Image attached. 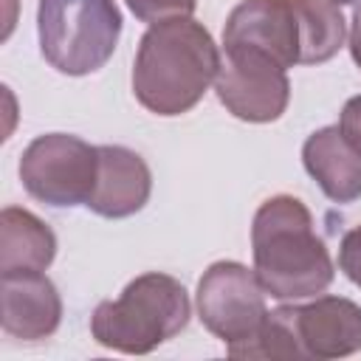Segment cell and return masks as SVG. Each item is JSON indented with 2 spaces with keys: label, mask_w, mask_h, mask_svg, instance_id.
Returning <instances> with one entry per match:
<instances>
[{
  "label": "cell",
  "mask_w": 361,
  "mask_h": 361,
  "mask_svg": "<svg viewBox=\"0 0 361 361\" xmlns=\"http://www.w3.org/2000/svg\"><path fill=\"white\" fill-rule=\"evenodd\" d=\"M192 316L186 288L169 274L135 276L118 299L99 302L90 316V333L102 347L144 355L178 336Z\"/></svg>",
  "instance_id": "cell-3"
},
{
  "label": "cell",
  "mask_w": 361,
  "mask_h": 361,
  "mask_svg": "<svg viewBox=\"0 0 361 361\" xmlns=\"http://www.w3.org/2000/svg\"><path fill=\"white\" fill-rule=\"evenodd\" d=\"M3 330L20 341H42L62 322V299L42 271H6L0 276Z\"/></svg>",
  "instance_id": "cell-9"
},
{
  "label": "cell",
  "mask_w": 361,
  "mask_h": 361,
  "mask_svg": "<svg viewBox=\"0 0 361 361\" xmlns=\"http://www.w3.org/2000/svg\"><path fill=\"white\" fill-rule=\"evenodd\" d=\"M37 37L54 71L87 76L113 56L121 37V11L116 0H39Z\"/></svg>",
  "instance_id": "cell-4"
},
{
  "label": "cell",
  "mask_w": 361,
  "mask_h": 361,
  "mask_svg": "<svg viewBox=\"0 0 361 361\" xmlns=\"http://www.w3.org/2000/svg\"><path fill=\"white\" fill-rule=\"evenodd\" d=\"M220 51L192 17L164 20L147 28L133 62V93L155 116H180L192 110L217 79Z\"/></svg>",
  "instance_id": "cell-1"
},
{
  "label": "cell",
  "mask_w": 361,
  "mask_h": 361,
  "mask_svg": "<svg viewBox=\"0 0 361 361\" xmlns=\"http://www.w3.org/2000/svg\"><path fill=\"white\" fill-rule=\"evenodd\" d=\"M99 178V147L79 135H37L20 158L23 189L54 209L87 206Z\"/></svg>",
  "instance_id": "cell-5"
},
{
  "label": "cell",
  "mask_w": 361,
  "mask_h": 361,
  "mask_svg": "<svg viewBox=\"0 0 361 361\" xmlns=\"http://www.w3.org/2000/svg\"><path fill=\"white\" fill-rule=\"evenodd\" d=\"M299 25V65H322L347 39V20L333 0H290Z\"/></svg>",
  "instance_id": "cell-14"
},
{
  "label": "cell",
  "mask_w": 361,
  "mask_h": 361,
  "mask_svg": "<svg viewBox=\"0 0 361 361\" xmlns=\"http://www.w3.org/2000/svg\"><path fill=\"white\" fill-rule=\"evenodd\" d=\"M197 316L226 344L251 338L268 316L265 288L243 262H212L197 282Z\"/></svg>",
  "instance_id": "cell-6"
},
{
  "label": "cell",
  "mask_w": 361,
  "mask_h": 361,
  "mask_svg": "<svg viewBox=\"0 0 361 361\" xmlns=\"http://www.w3.org/2000/svg\"><path fill=\"white\" fill-rule=\"evenodd\" d=\"M124 3L141 23L149 25L175 17H192V11L197 8V0H124Z\"/></svg>",
  "instance_id": "cell-16"
},
{
  "label": "cell",
  "mask_w": 361,
  "mask_h": 361,
  "mask_svg": "<svg viewBox=\"0 0 361 361\" xmlns=\"http://www.w3.org/2000/svg\"><path fill=\"white\" fill-rule=\"evenodd\" d=\"M305 358H344L361 350V305L344 296H319L293 305Z\"/></svg>",
  "instance_id": "cell-11"
},
{
  "label": "cell",
  "mask_w": 361,
  "mask_h": 361,
  "mask_svg": "<svg viewBox=\"0 0 361 361\" xmlns=\"http://www.w3.org/2000/svg\"><path fill=\"white\" fill-rule=\"evenodd\" d=\"M223 48H251L285 71L299 65V25L290 0H243L223 28Z\"/></svg>",
  "instance_id": "cell-8"
},
{
  "label": "cell",
  "mask_w": 361,
  "mask_h": 361,
  "mask_svg": "<svg viewBox=\"0 0 361 361\" xmlns=\"http://www.w3.org/2000/svg\"><path fill=\"white\" fill-rule=\"evenodd\" d=\"M333 3H338V6H347V3H355V0H333Z\"/></svg>",
  "instance_id": "cell-20"
},
{
  "label": "cell",
  "mask_w": 361,
  "mask_h": 361,
  "mask_svg": "<svg viewBox=\"0 0 361 361\" xmlns=\"http://www.w3.org/2000/svg\"><path fill=\"white\" fill-rule=\"evenodd\" d=\"M350 54H353V62L361 68V0H355V8H353V25H350Z\"/></svg>",
  "instance_id": "cell-19"
},
{
  "label": "cell",
  "mask_w": 361,
  "mask_h": 361,
  "mask_svg": "<svg viewBox=\"0 0 361 361\" xmlns=\"http://www.w3.org/2000/svg\"><path fill=\"white\" fill-rule=\"evenodd\" d=\"M56 257L54 231L28 209L6 206L0 212V274L45 271Z\"/></svg>",
  "instance_id": "cell-13"
},
{
  "label": "cell",
  "mask_w": 361,
  "mask_h": 361,
  "mask_svg": "<svg viewBox=\"0 0 361 361\" xmlns=\"http://www.w3.org/2000/svg\"><path fill=\"white\" fill-rule=\"evenodd\" d=\"M338 127H341L344 138H347V141L361 152V96L347 99V104L341 107Z\"/></svg>",
  "instance_id": "cell-18"
},
{
  "label": "cell",
  "mask_w": 361,
  "mask_h": 361,
  "mask_svg": "<svg viewBox=\"0 0 361 361\" xmlns=\"http://www.w3.org/2000/svg\"><path fill=\"white\" fill-rule=\"evenodd\" d=\"M338 268L344 271V276L355 288H361V226L350 228L341 237V245H338Z\"/></svg>",
  "instance_id": "cell-17"
},
{
  "label": "cell",
  "mask_w": 361,
  "mask_h": 361,
  "mask_svg": "<svg viewBox=\"0 0 361 361\" xmlns=\"http://www.w3.org/2000/svg\"><path fill=\"white\" fill-rule=\"evenodd\" d=\"M251 251L257 279L279 302L319 296L336 276L330 251L313 228V214L293 195H274L257 209Z\"/></svg>",
  "instance_id": "cell-2"
},
{
  "label": "cell",
  "mask_w": 361,
  "mask_h": 361,
  "mask_svg": "<svg viewBox=\"0 0 361 361\" xmlns=\"http://www.w3.org/2000/svg\"><path fill=\"white\" fill-rule=\"evenodd\" d=\"M226 353L231 358H305V350L296 333L293 305L271 310L262 327L251 338L228 344Z\"/></svg>",
  "instance_id": "cell-15"
},
{
  "label": "cell",
  "mask_w": 361,
  "mask_h": 361,
  "mask_svg": "<svg viewBox=\"0 0 361 361\" xmlns=\"http://www.w3.org/2000/svg\"><path fill=\"white\" fill-rule=\"evenodd\" d=\"M152 192V172L147 161L118 144L99 147V178L87 209L107 220H121L141 212Z\"/></svg>",
  "instance_id": "cell-10"
},
{
  "label": "cell",
  "mask_w": 361,
  "mask_h": 361,
  "mask_svg": "<svg viewBox=\"0 0 361 361\" xmlns=\"http://www.w3.org/2000/svg\"><path fill=\"white\" fill-rule=\"evenodd\" d=\"M302 164L330 200L353 203L361 197V152L344 138L338 124L307 135Z\"/></svg>",
  "instance_id": "cell-12"
},
{
  "label": "cell",
  "mask_w": 361,
  "mask_h": 361,
  "mask_svg": "<svg viewBox=\"0 0 361 361\" xmlns=\"http://www.w3.org/2000/svg\"><path fill=\"white\" fill-rule=\"evenodd\" d=\"M214 93L220 104L240 121H276L290 102V82L282 65L251 48H226Z\"/></svg>",
  "instance_id": "cell-7"
}]
</instances>
